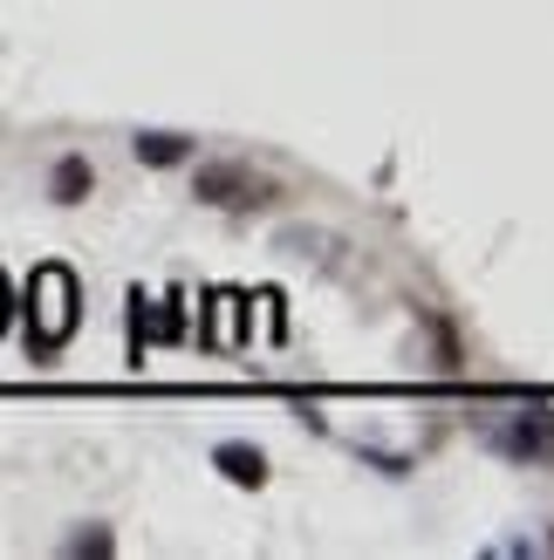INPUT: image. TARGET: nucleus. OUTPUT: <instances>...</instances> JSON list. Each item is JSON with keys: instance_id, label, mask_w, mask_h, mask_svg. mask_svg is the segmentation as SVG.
<instances>
[{"instance_id": "nucleus-2", "label": "nucleus", "mask_w": 554, "mask_h": 560, "mask_svg": "<svg viewBox=\"0 0 554 560\" xmlns=\"http://www.w3.org/2000/svg\"><path fill=\"white\" fill-rule=\"evenodd\" d=\"M192 199L199 206H219V212H254L274 199V178H261L254 164H240V158H212L192 172Z\"/></svg>"}, {"instance_id": "nucleus-8", "label": "nucleus", "mask_w": 554, "mask_h": 560, "mask_svg": "<svg viewBox=\"0 0 554 560\" xmlns=\"http://www.w3.org/2000/svg\"><path fill=\"white\" fill-rule=\"evenodd\" d=\"M8 307H14V301H8V273H0V328H8Z\"/></svg>"}, {"instance_id": "nucleus-5", "label": "nucleus", "mask_w": 554, "mask_h": 560, "mask_svg": "<svg viewBox=\"0 0 554 560\" xmlns=\"http://www.w3.org/2000/svg\"><path fill=\"white\" fill-rule=\"evenodd\" d=\"M130 151H137V164L164 172V164H185V158H192V137H185V130H137Z\"/></svg>"}, {"instance_id": "nucleus-7", "label": "nucleus", "mask_w": 554, "mask_h": 560, "mask_svg": "<svg viewBox=\"0 0 554 560\" xmlns=\"http://www.w3.org/2000/svg\"><path fill=\"white\" fill-rule=\"evenodd\" d=\"M62 553H117V534H109V526H90V534L62 540Z\"/></svg>"}, {"instance_id": "nucleus-4", "label": "nucleus", "mask_w": 554, "mask_h": 560, "mask_svg": "<svg viewBox=\"0 0 554 560\" xmlns=\"http://www.w3.org/2000/svg\"><path fill=\"white\" fill-rule=\"evenodd\" d=\"M90 185H96V172H90V158H82V151L55 158V172H48V199L55 206H82V199H90Z\"/></svg>"}, {"instance_id": "nucleus-3", "label": "nucleus", "mask_w": 554, "mask_h": 560, "mask_svg": "<svg viewBox=\"0 0 554 560\" xmlns=\"http://www.w3.org/2000/svg\"><path fill=\"white\" fill-rule=\"evenodd\" d=\"M500 452L507 458H528V465H554V410L547 404H528L500 424Z\"/></svg>"}, {"instance_id": "nucleus-6", "label": "nucleus", "mask_w": 554, "mask_h": 560, "mask_svg": "<svg viewBox=\"0 0 554 560\" xmlns=\"http://www.w3.org/2000/svg\"><path fill=\"white\" fill-rule=\"evenodd\" d=\"M212 465L227 471L233 486H267V458L254 452V444H219V452H212Z\"/></svg>"}, {"instance_id": "nucleus-1", "label": "nucleus", "mask_w": 554, "mask_h": 560, "mask_svg": "<svg viewBox=\"0 0 554 560\" xmlns=\"http://www.w3.org/2000/svg\"><path fill=\"white\" fill-rule=\"evenodd\" d=\"M76 307H82L76 273L69 267H42L35 288H27V355L48 362L55 349H62L69 335H76Z\"/></svg>"}]
</instances>
